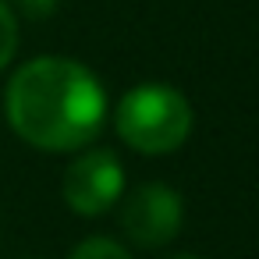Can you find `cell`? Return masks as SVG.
<instances>
[{"mask_svg":"<svg viewBox=\"0 0 259 259\" xmlns=\"http://www.w3.org/2000/svg\"><path fill=\"white\" fill-rule=\"evenodd\" d=\"M4 117L11 132L43 153H78L103 132V82L71 57H32L4 89Z\"/></svg>","mask_w":259,"mask_h":259,"instance_id":"obj_1","label":"cell"},{"mask_svg":"<svg viewBox=\"0 0 259 259\" xmlns=\"http://www.w3.org/2000/svg\"><path fill=\"white\" fill-rule=\"evenodd\" d=\"M68 259H132L128 248L117 241V238H107V234H93L85 241H78L71 248Z\"/></svg>","mask_w":259,"mask_h":259,"instance_id":"obj_5","label":"cell"},{"mask_svg":"<svg viewBox=\"0 0 259 259\" xmlns=\"http://www.w3.org/2000/svg\"><path fill=\"white\" fill-rule=\"evenodd\" d=\"M114 128L128 149L142 156H167L192 135V103L167 82H139L121 96Z\"/></svg>","mask_w":259,"mask_h":259,"instance_id":"obj_2","label":"cell"},{"mask_svg":"<svg viewBox=\"0 0 259 259\" xmlns=\"http://www.w3.org/2000/svg\"><path fill=\"white\" fill-rule=\"evenodd\" d=\"M18 54V15L8 0H0V71H4Z\"/></svg>","mask_w":259,"mask_h":259,"instance_id":"obj_6","label":"cell"},{"mask_svg":"<svg viewBox=\"0 0 259 259\" xmlns=\"http://www.w3.org/2000/svg\"><path fill=\"white\" fill-rule=\"evenodd\" d=\"M117 227L124 238L139 248H163L178 238L185 224V202L181 192L167 181H142L124 199H117Z\"/></svg>","mask_w":259,"mask_h":259,"instance_id":"obj_3","label":"cell"},{"mask_svg":"<svg viewBox=\"0 0 259 259\" xmlns=\"http://www.w3.org/2000/svg\"><path fill=\"white\" fill-rule=\"evenodd\" d=\"M8 4L15 15H25L29 22H43L61 8V0H8Z\"/></svg>","mask_w":259,"mask_h":259,"instance_id":"obj_7","label":"cell"},{"mask_svg":"<svg viewBox=\"0 0 259 259\" xmlns=\"http://www.w3.org/2000/svg\"><path fill=\"white\" fill-rule=\"evenodd\" d=\"M167 259H199V255H192V252H181V255H167Z\"/></svg>","mask_w":259,"mask_h":259,"instance_id":"obj_8","label":"cell"},{"mask_svg":"<svg viewBox=\"0 0 259 259\" xmlns=\"http://www.w3.org/2000/svg\"><path fill=\"white\" fill-rule=\"evenodd\" d=\"M61 192H64L68 209L78 217H100V213L114 209L124 192V167H121L117 153L107 146L78 149V156L64 170Z\"/></svg>","mask_w":259,"mask_h":259,"instance_id":"obj_4","label":"cell"}]
</instances>
